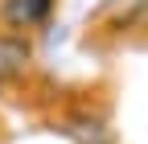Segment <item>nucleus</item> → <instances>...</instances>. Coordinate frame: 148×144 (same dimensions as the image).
<instances>
[{
	"label": "nucleus",
	"instance_id": "2",
	"mask_svg": "<svg viewBox=\"0 0 148 144\" xmlns=\"http://www.w3.org/2000/svg\"><path fill=\"white\" fill-rule=\"evenodd\" d=\"M62 132L70 140H78V144H111V128H107V119L99 111H90V107H82V111H70L62 119Z\"/></svg>",
	"mask_w": 148,
	"mask_h": 144
},
{
	"label": "nucleus",
	"instance_id": "1",
	"mask_svg": "<svg viewBox=\"0 0 148 144\" xmlns=\"http://www.w3.org/2000/svg\"><path fill=\"white\" fill-rule=\"evenodd\" d=\"M53 8H58V0H0V25L16 37H25L49 21Z\"/></svg>",
	"mask_w": 148,
	"mask_h": 144
}]
</instances>
